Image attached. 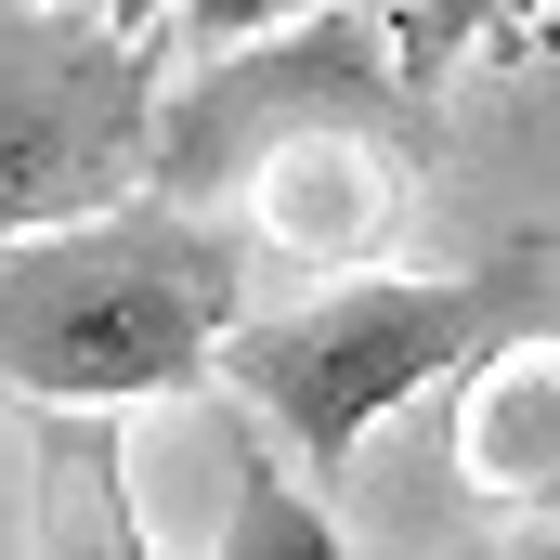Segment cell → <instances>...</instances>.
Listing matches in <instances>:
<instances>
[{
  "mask_svg": "<svg viewBox=\"0 0 560 560\" xmlns=\"http://www.w3.org/2000/svg\"><path fill=\"white\" fill-rule=\"evenodd\" d=\"M418 52L378 0H313L235 52H196V79L156 105V196L222 209L261 261L339 275L378 261L418 209Z\"/></svg>",
  "mask_w": 560,
  "mask_h": 560,
  "instance_id": "1",
  "label": "cell"
},
{
  "mask_svg": "<svg viewBox=\"0 0 560 560\" xmlns=\"http://www.w3.org/2000/svg\"><path fill=\"white\" fill-rule=\"evenodd\" d=\"M261 248L196 196H105L0 235V405L26 418H131L156 392L222 378V326L248 313Z\"/></svg>",
  "mask_w": 560,
  "mask_h": 560,
  "instance_id": "2",
  "label": "cell"
},
{
  "mask_svg": "<svg viewBox=\"0 0 560 560\" xmlns=\"http://www.w3.org/2000/svg\"><path fill=\"white\" fill-rule=\"evenodd\" d=\"M548 275H560L548 235H509L469 275L339 261V275H313L300 300H248L222 326V392L275 430L313 482H339L352 443L392 418V405H418L456 365H482L509 326H548Z\"/></svg>",
  "mask_w": 560,
  "mask_h": 560,
  "instance_id": "3",
  "label": "cell"
},
{
  "mask_svg": "<svg viewBox=\"0 0 560 560\" xmlns=\"http://www.w3.org/2000/svg\"><path fill=\"white\" fill-rule=\"evenodd\" d=\"M156 105V39L118 13H0V235L131 196Z\"/></svg>",
  "mask_w": 560,
  "mask_h": 560,
  "instance_id": "4",
  "label": "cell"
},
{
  "mask_svg": "<svg viewBox=\"0 0 560 560\" xmlns=\"http://www.w3.org/2000/svg\"><path fill=\"white\" fill-rule=\"evenodd\" d=\"M456 469L495 509L560 522V339L548 326H509L482 365H456Z\"/></svg>",
  "mask_w": 560,
  "mask_h": 560,
  "instance_id": "5",
  "label": "cell"
},
{
  "mask_svg": "<svg viewBox=\"0 0 560 560\" xmlns=\"http://www.w3.org/2000/svg\"><path fill=\"white\" fill-rule=\"evenodd\" d=\"M235 482H248V509H235V535H222V548H339V522H326V509H300V482H275V456H248Z\"/></svg>",
  "mask_w": 560,
  "mask_h": 560,
  "instance_id": "6",
  "label": "cell"
},
{
  "mask_svg": "<svg viewBox=\"0 0 560 560\" xmlns=\"http://www.w3.org/2000/svg\"><path fill=\"white\" fill-rule=\"evenodd\" d=\"M522 13H548V0H418V26H405V52H418V79H443L469 39H509Z\"/></svg>",
  "mask_w": 560,
  "mask_h": 560,
  "instance_id": "7",
  "label": "cell"
},
{
  "mask_svg": "<svg viewBox=\"0 0 560 560\" xmlns=\"http://www.w3.org/2000/svg\"><path fill=\"white\" fill-rule=\"evenodd\" d=\"M313 0H183V39L196 52H235V39H261V26H300Z\"/></svg>",
  "mask_w": 560,
  "mask_h": 560,
  "instance_id": "8",
  "label": "cell"
},
{
  "mask_svg": "<svg viewBox=\"0 0 560 560\" xmlns=\"http://www.w3.org/2000/svg\"><path fill=\"white\" fill-rule=\"evenodd\" d=\"M92 13H118L131 39H156V26H170V0H92Z\"/></svg>",
  "mask_w": 560,
  "mask_h": 560,
  "instance_id": "9",
  "label": "cell"
},
{
  "mask_svg": "<svg viewBox=\"0 0 560 560\" xmlns=\"http://www.w3.org/2000/svg\"><path fill=\"white\" fill-rule=\"evenodd\" d=\"M378 13H392V26H418V0H378Z\"/></svg>",
  "mask_w": 560,
  "mask_h": 560,
  "instance_id": "10",
  "label": "cell"
}]
</instances>
